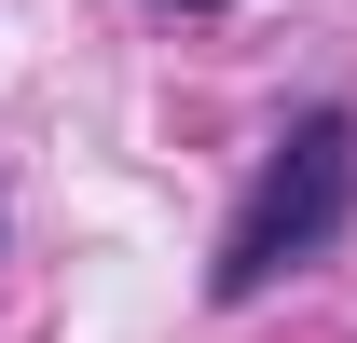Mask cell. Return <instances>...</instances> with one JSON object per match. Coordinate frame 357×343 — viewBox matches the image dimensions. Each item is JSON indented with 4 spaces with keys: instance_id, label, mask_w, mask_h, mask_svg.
<instances>
[{
    "instance_id": "2",
    "label": "cell",
    "mask_w": 357,
    "mask_h": 343,
    "mask_svg": "<svg viewBox=\"0 0 357 343\" xmlns=\"http://www.w3.org/2000/svg\"><path fill=\"white\" fill-rule=\"evenodd\" d=\"M178 14H220V0H178Z\"/></svg>"
},
{
    "instance_id": "1",
    "label": "cell",
    "mask_w": 357,
    "mask_h": 343,
    "mask_svg": "<svg viewBox=\"0 0 357 343\" xmlns=\"http://www.w3.org/2000/svg\"><path fill=\"white\" fill-rule=\"evenodd\" d=\"M344 220H357V110H303L289 151L248 178V206H234L206 289H220V302H261L275 275H303V261L344 247Z\"/></svg>"
}]
</instances>
